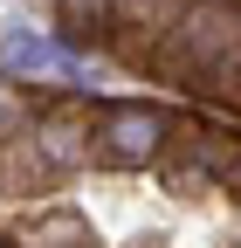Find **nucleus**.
<instances>
[{
    "label": "nucleus",
    "mask_w": 241,
    "mask_h": 248,
    "mask_svg": "<svg viewBox=\"0 0 241 248\" xmlns=\"http://www.w3.org/2000/svg\"><path fill=\"white\" fill-rule=\"evenodd\" d=\"M21 124H28V97H21L7 76H0V145H7V138H21Z\"/></svg>",
    "instance_id": "nucleus-8"
},
{
    "label": "nucleus",
    "mask_w": 241,
    "mask_h": 248,
    "mask_svg": "<svg viewBox=\"0 0 241 248\" xmlns=\"http://www.w3.org/2000/svg\"><path fill=\"white\" fill-rule=\"evenodd\" d=\"M0 62L14 76H69V48L48 35H28V28H7L0 35Z\"/></svg>",
    "instance_id": "nucleus-5"
},
{
    "label": "nucleus",
    "mask_w": 241,
    "mask_h": 248,
    "mask_svg": "<svg viewBox=\"0 0 241 248\" xmlns=\"http://www.w3.org/2000/svg\"><path fill=\"white\" fill-rule=\"evenodd\" d=\"M172 117L159 104H104L97 110V159L104 166H159Z\"/></svg>",
    "instance_id": "nucleus-3"
},
{
    "label": "nucleus",
    "mask_w": 241,
    "mask_h": 248,
    "mask_svg": "<svg viewBox=\"0 0 241 248\" xmlns=\"http://www.w3.org/2000/svg\"><path fill=\"white\" fill-rule=\"evenodd\" d=\"M28 248H97V241H90V228L76 214H42V221L28 228Z\"/></svg>",
    "instance_id": "nucleus-7"
},
{
    "label": "nucleus",
    "mask_w": 241,
    "mask_h": 248,
    "mask_svg": "<svg viewBox=\"0 0 241 248\" xmlns=\"http://www.w3.org/2000/svg\"><path fill=\"white\" fill-rule=\"evenodd\" d=\"M227 186H234V193H241V145H234V166H227Z\"/></svg>",
    "instance_id": "nucleus-9"
},
{
    "label": "nucleus",
    "mask_w": 241,
    "mask_h": 248,
    "mask_svg": "<svg viewBox=\"0 0 241 248\" xmlns=\"http://www.w3.org/2000/svg\"><path fill=\"white\" fill-rule=\"evenodd\" d=\"M179 131V124H172ZM234 145L241 138H227V131H214V124H186L179 138H166V152H159V166H166V179L186 193V186L200 179H227V166H234Z\"/></svg>",
    "instance_id": "nucleus-4"
},
{
    "label": "nucleus",
    "mask_w": 241,
    "mask_h": 248,
    "mask_svg": "<svg viewBox=\"0 0 241 248\" xmlns=\"http://www.w3.org/2000/svg\"><path fill=\"white\" fill-rule=\"evenodd\" d=\"M62 7V28L69 42H104L117 21H124V0H55Z\"/></svg>",
    "instance_id": "nucleus-6"
},
{
    "label": "nucleus",
    "mask_w": 241,
    "mask_h": 248,
    "mask_svg": "<svg viewBox=\"0 0 241 248\" xmlns=\"http://www.w3.org/2000/svg\"><path fill=\"white\" fill-rule=\"evenodd\" d=\"M0 248H14V241H0Z\"/></svg>",
    "instance_id": "nucleus-10"
},
{
    "label": "nucleus",
    "mask_w": 241,
    "mask_h": 248,
    "mask_svg": "<svg viewBox=\"0 0 241 248\" xmlns=\"http://www.w3.org/2000/svg\"><path fill=\"white\" fill-rule=\"evenodd\" d=\"M21 138H28V152H35V166H42L48 179L83 172L90 159H97V117H90L83 104H48V110H28Z\"/></svg>",
    "instance_id": "nucleus-2"
},
{
    "label": "nucleus",
    "mask_w": 241,
    "mask_h": 248,
    "mask_svg": "<svg viewBox=\"0 0 241 248\" xmlns=\"http://www.w3.org/2000/svg\"><path fill=\"white\" fill-rule=\"evenodd\" d=\"M152 62L166 76L193 83V90H200V76H227L241 62V0H193V7H179V21L166 28Z\"/></svg>",
    "instance_id": "nucleus-1"
}]
</instances>
